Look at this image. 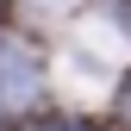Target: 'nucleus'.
Segmentation results:
<instances>
[{
    "label": "nucleus",
    "instance_id": "nucleus-1",
    "mask_svg": "<svg viewBox=\"0 0 131 131\" xmlns=\"http://www.w3.org/2000/svg\"><path fill=\"white\" fill-rule=\"evenodd\" d=\"M0 94H6V106H25L38 94V62H31V50L0 44Z\"/></svg>",
    "mask_w": 131,
    "mask_h": 131
}]
</instances>
